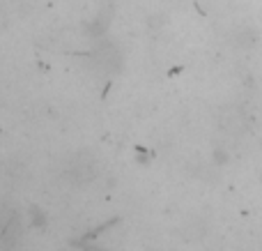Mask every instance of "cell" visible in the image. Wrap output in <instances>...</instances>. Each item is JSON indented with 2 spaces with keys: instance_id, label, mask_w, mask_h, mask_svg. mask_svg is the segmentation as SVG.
<instances>
[{
  "instance_id": "6da1fadb",
  "label": "cell",
  "mask_w": 262,
  "mask_h": 251,
  "mask_svg": "<svg viewBox=\"0 0 262 251\" xmlns=\"http://www.w3.org/2000/svg\"><path fill=\"white\" fill-rule=\"evenodd\" d=\"M21 217L16 207L0 203V249H14L21 240Z\"/></svg>"
}]
</instances>
